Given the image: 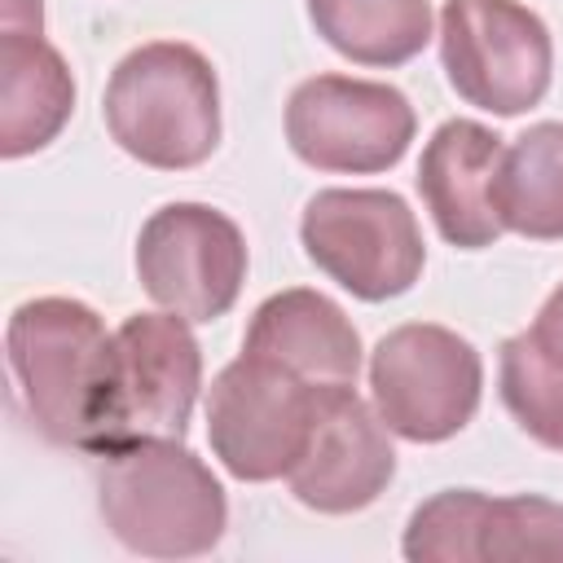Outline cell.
I'll use <instances>...</instances> for the list:
<instances>
[{"instance_id":"e0dca14e","label":"cell","mask_w":563,"mask_h":563,"mask_svg":"<svg viewBox=\"0 0 563 563\" xmlns=\"http://www.w3.org/2000/svg\"><path fill=\"white\" fill-rule=\"evenodd\" d=\"M501 405L537 444L563 453V361L532 334L519 330L501 343Z\"/></svg>"},{"instance_id":"6da1fadb","label":"cell","mask_w":563,"mask_h":563,"mask_svg":"<svg viewBox=\"0 0 563 563\" xmlns=\"http://www.w3.org/2000/svg\"><path fill=\"white\" fill-rule=\"evenodd\" d=\"M97 506L114 541L145 559L211 554L229 528L220 479L180 440H141L101 453Z\"/></svg>"},{"instance_id":"7c38bea8","label":"cell","mask_w":563,"mask_h":563,"mask_svg":"<svg viewBox=\"0 0 563 563\" xmlns=\"http://www.w3.org/2000/svg\"><path fill=\"white\" fill-rule=\"evenodd\" d=\"M501 154V136L475 119H444L422 145L418 194L449 246L484 251L506 233L497 202Z\"/></svg>"},{"instance_id":"44dd1931","label":"cell","mask_w":563,"mask_h":563,"mask_svg":"<svg viewBox=\"0 0 563 563\" xmlns=\"http://www.w3.org/2000/svg\"><path fill=\"white\" fill-rule=\"evenodd\" d=\"M0 31H44L40 0H0Z\"/></svg>"},{"instance_id":"30bf717a","label":"cell","mask_w":563,"mask_h":563,"mask_svg":"<svg viewBox=\"0 0 563 563\" xmlns=\"http://www.w3.org/2000/svg\"><path fill=\"white\" fill-rule=\"evenodd\" d=\"M136 277L158 308L207 325L242 295L246 238L207 202H167L141 224Z\"/></svg>"},{"instance_id":"7a4b0ae2","label":"cell","mask_w":563,"mask_h":563,"mask_svg":"<svg viewBox=\"0 0 563 563\" xmlns=\"http://www.w3.org/2000/svg\"><path fill=\"white\" fill-rule=\"evenodd\" d=\"M106 128L123 154L158 172H189L220 145V79L180 40L132 48L106 84Z\"/></svg>"},{"instance_id":"8992f818","label":"cell","mask_w":563,"mask_h":563,"mask_svg":"<svg viewBox=\"0 0 563 563\" xmlns=\"http://www.w3.org/2000/svg\"><path fill=\"white\" fill-rule=\"evenodd\" d=\"M308 260L365 303L405 295L427 264L422 229L391 189H321L299 220Z\"/></svg>"},{"instance_id":"9a60e30c","label":"cell","mask_w":563,"mask_h":563,"mask_svg":"<svg viewBox=\"0 0 563 563\" xmlns=\"http://www.w3.org/2000/svg\"><path fill=\"white\" fill-rule=\"evenodd\" d=\"M308 22L356 66H405L431 40V0H308Z\"/></svg>"},{"instance_id":"52a82bcc","label":"cell","mask_w":563,"mask_h":563,"mask_svg":"<svg viewBox=\"0 0 563 563\" xmlns=\"http://www.w3.org/2000/svg\"><path fill=\"white\" fill-rule=\"evenodd\" d=\"M440 62L466 106L510 119L550 92L554 40L519 0H444Z\"/></svg>"},{"instance_id":"ac0fdd59","label":"cell","mask_w":563,"mask_h":563,"mask_svg":"<svg viewBox=\"0 0 563 563\" xmlns=\"http://www.w3.org/2000/svg\"><path fill=\"white\" fill-rule=\"evenodd\" d=\"M479 563H563V506L550 497H488Z\"/></svg>"},{"instance_id":"2e32d148","label":"cell","mask_w":563,"mask_h":563,"mask_svg":"<svg viewBox=\"0 0 563 563\" xmlns=\"http://www.w3.org/2000/svg\"><path fill=\"white\" fill-rule=\"evenodd\" d=\"M497 202L510 233L532 242L563 238V123H532L506 145Z\"/></svg>"},{"instance_id":"d6986e66","label":"cell","mask_w":563,"mask_h":563,"mask_svg":"<svg viewBox=\"0 0 563 563\" xmlns=\"http://www.w3.org/2000/svg\"><path fill=\"white\" fill-rule=\"evenodd\" d=\"M488 493L444 488L427 497L405 523V559L413 563H479V523Z\"/></svg>"},{"instance_id":"9c48e42d","label":"cell","mask_w":563,"mask_h":563,"mask_svg":"<svg viewBox=\"0 0 563 563\" xmlns=\"http://www.w3.org/2000/svg\"><path fill=\"white\" fill-rule=\"evenodd\" d=\"M413 132L418 119L409 97L374 79L312 75L286 101V141L295 158L317 172H387L405 158Z\"/></svg>"},{"instance_id":"5b68a950","label":"cell","mask_w":563,"mask_h":563,"mask_svg":"<svg viewBox=\"0 0 563 563\" xmlns=\"http://www.w3.org/2000/svg\"><path fill=\"white\" fill-rule=\"evenodd\" d=\"M369 396L391 435L440 444L457 435L484 396V361L471 339L435 321H409L378 339Z\"/></svg>"},{"instance_id":"277c9868","label":"cell","mask_w":563,"mask_h":563,"mask_svg":"<svg viewBox=\"0 0 563 563\" xmlns=\"http://www.w3.org/2000/svg\"><path fill=\"white\" fill-rule=\"evenodd\" d=\"M4 347L31 427L48 444L88 453L110 347L101 317L66 295L26 299L9 317Z\"/></svg>"},{"instance_id":"ffe728a7","label":"cell","mask_w":563,"mask_h":563,"mask_svg":"<svg viewBox=\"0 0 563 563\" xmlns=\"http://www.w3.org/2000/svg\"><path fill=\"white\" fill-rule=\"evenodd\" d=\"M528 330H532V334L563 361V282L550 290V299L541 303V312H537V321H532Z\"/></svg>"},{"instance_id":"5bb4252c","label":"cell","mask_w":563,"mask_h":563,"mask_svg":"<svg viewBox=\"0 0 563 563\" xmlns=\"http://www.w3.org/2000/svg\"><path fill=\"white\" fill-rule=\"evenodd\" d=\"M75 110V79L44 31H0V154L22 158L57 141Z\"/></svg>"},{"instance_id":"ba28073f","label":"cell","mask_w":563,"mask_h":563,"mask_svg":"<svg viewBox=\"0 0 563 563\" xmlns=\"http://www.w3.org/2000/svg\"><path fill=\"white\" fill-rule=\"evenodd\" d=\"M317 391L321 387L303 383L286 365L242 347L207 391V440L220 466L242 484L290 475L312 427Z\"/></svg>"},{"instance_id":"3957f363","label":"cell","mask_w":563,"mask_h":563,"mask_svg":"<svg viewBox=\"0 0 563 563\" xmlns=\"http://www.w3.org/2000/svg\"><path fill=\"white\" fill-rule=\"evenodd\" d=\"M202 387V347L185 317L136 312L106 347L88 453H114L141 440H185Z\"/></svg>"},{"instance_id":"4fadbf2b","label":"cell","mask_w":563,"mask_h":563,"mask_svg":"<svg viewBox=\"0 0 563 563\" xmlns=\"http://www.w3.org/2000/svg\"><path fill=\"white\" fill-rule=\"evenodd\" d=\"M246 352H260L290 374H299L312 387L356 383L361 369V334L347 321V312L308 286H290L268 295L242 339Z\"/></svg>"},{"instance_id":"8fae6325","label":"cell","mask_w":563,"mask_h":563,"mask_svg":"<svg viewBox=\"0 0 563 563\" xmlns=\"http://www.w3.org/2000/svg\"><path fill=\"white\" fill-rule=\"evenodd\" d=\"M396 475V449L387 422L369 409L352 383L317 391L303 453L290 466V493L317 515H352L383 497Z\"/></svg>"}]
</instances>
